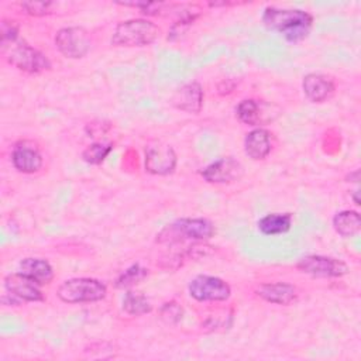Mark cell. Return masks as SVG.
I'll return each mask as SVG.
<instances>
[{
	"label": "cell",
	"instance_id": "2e32d148",
	"mask_svg": "<svg viewBox=\"0 0 361 361\" xmlns=\"http://www.w3.org/2000/svg\"><path fill=\"white\" fill-rule=\"evenodd\" d=\"M271 134L265 128H254L245 135L244 140V151L248 158L254 161H259L268 157L271 152Z\"/></svg>",
	"mask_w": 361,
	"mask_h": 361
},
{
	"label": "cell",
	"instance_id": "3957f363",
	"mask_svg": "<svg viewBox=\"0 0 361 361\" xmlns=\"http://www.w3.org/2000/svg\"><path fill=\"white\" fill-rule=\"evenodd\" d=\"M159 35V28L149 20L131 18L116 25L111 44L116 47H144L152 44Z\"/></svg>",
	"mask_w": 361,
	"mask_h": 361
},
{
	"label": "cell",
	"instance_id": "30bf717a",
	"mask_svg": "<svg viewBox=\"0 0 361 361\" xmlns=\"http://www.w3.org/2000/svg\"><path fill=\"white\" fill-rule=\"evenodd\" d=\"M243 165L231 158H220L202 171V176L209 183H231L243 176Z\"/></svg>",
	"mask_w": 361,
	"mask_h": 361
},
{
	"label": "cell",
	"instance_id": "e0dca14e",
	"mask_svg": "<svg viewBox=\"0 0 361 361\" xmlns=\"http://www.w3.org/2000/svg\"><path fill=\"white\" fill-rule=\"evenodd\" d=\"M20 272L30 276L41 286L48 285L54 279V269L44 258H24L20 262Z\"/></svg>",
	"mask_w": 361,
	"mask_h": 361
},
{
	"label": "cell",
	"instance_id": "7a4b0ae2",
	"mask_svg": "<svg viewBox=\"0 0 361 361\" xmlns=\"http://www.w3.org/2000/svg\"><path fill=\"white\" fill-rule=\"evenodd\" d=\"M214 226L210 220L202 217H185L166 226L158 235L157 241L161 244H179L185 240L195 243L206 241L214 235Z\"/></svg>",
	"mask_w": 361,
	"mask_h": 361
},
{
	"label": "cell",
	"instance_id": "277c9868",
	"mask_svg": "<svg viewBox=\"0 0 361 361\" xmlns=\"http://www.w3.org/2000/svg\"><path fill=\"white\" fill-rule=\"evenodd\" d=\"M65 303H93L106 298V285L94 278H72L62 282L56 290Z\"/></svg>",
	"mask_w": 361,
	"mask_h": 361
},
{
	"label": "cell",
	"instance_id": "ffe728a7",
	"mask_svg": "<svg viewBox=\"0 0 361 361\" xmlns=\"http://www.w3.org/2000/svg\"><path fill=\"white\" fill-rule=\"evenodd\" d=\"M238 120L248 126H257L262 121V109L259 102L254 99L241 100L235 109Z\"/></svg>",
	"mask_w": 361,
	"mask_h": 361
},
{
	"label": "cell",
	"instance_id": "5bb4252c",
	"mask_svg": "<svg viewBox=\"0 0 361 361\" xmlns=\"http://www.w3.org/2000/svg\"><path fill=\"white\" fill-rule=\"evenodd\" d=\"M305 96L313 103H322L330 99L336 90L331 78L322 73H307L302 80Z\"/></svg>",
	"mask_w": 361,
	"mask_h": 361
},
{
	"label": "cell",
	"instance_id": "8992f818",
	"mask_svg": "<svg viewBox=\"0 0 361 361\" xmlns=\"http://www.w3.org/2000/svg\"><path fill=\"white\" fill-rule=\"evenodd\" d=\"M189 295L197 302H224L231 295L230 285L212 275H197L188 286Z\"/></svg>",
	"mask_w": 361,
	"mask_h": 361
},
{
	"label": "cell",
	"instance_id": "7402d4cb",
	"mask_svg": "<svg viewBox=\"0 0 361 361\" xmlns=\"http://www.w3.org/2000/svg\"><path fill=\"white\" fill-rule=\"evenodd\" d=\"M111 149H113L111 142H93L83 149L82 158L85 162L90 165H99L106 159V157L111 152Z\"/></svg>",
	"mask_w": 361,
	"mask_h": 361
},
{
	"label": "cell",
	"instance_id": "ac0fdd59",
	"mask_svg": "<svg viewBox=\"0 0 361 361\" xmlns=\"http://www.w3.org/2000/svg\"><path fill=\"white\" fill-rule=\"evenodd\" d=\"M292 213H269L258 221V230L265 235L286 233L292 227Z\"/></svg>",
	"mask_w": 361,
	"mask_h": 361
},
{
	"label": "cell",
	"instance_id": "484cf974",
	"mask_svg": "<svg viewBox=\"0 0 361 361\" xmlns=\"http://www.w3.org/2000/svg\"><path fill=\"white\" fill-rule=\"evenodd\" d=\"M0 34H1V48H4L11 42H14L16 39H18V25L16 24V21L4 20L1 23Z\"/></svg>",
	"mask_w": 361,
	"mask_h": 361
},
{
	"label": "cell",
	"instance_id": "8fae6325",
	"mask_svg": "<svg viewBox=\"0 0 361 361\" xmlns=\"http://www.w3.org/2000/svg\"><path fill=\"white\" fill-rule=\"evenodd\" d=\"M4 288L7 292L13 293L23 302H41L44 300V295L41 290V285L32 281L30 276L16 272L10 274L4 278Z\"/></svg>",
	"mask_w": 361,
	"mask_h": 361
},
{
	"label": "cell",
	"instance_id": "9a60e30c",
	"mask_svg": "<svg viewBox=\"0 0 361 361\" xmlns=\"http://www.w3.org/2000/svg\"><path fill=\"white\" fill-rule=\"evenodd\" d=\"M257 296L264 299L265 302L288 306L298 299V290L293 285L288 282H267L261 283L255 289Z\"/></svg>",
	"mask_w": 361,
	"mask_h": 361
},
{
	"label": "cell",
	"instance_id": "cb8c5ba5",
	"mask_svg": "<svg viewBox=\"0 0 361 361\" xmlns=\"http://www.w3.org/2000/svg\"><path fill=\"white\" fill-rule=\"evenodd\" d=\"M182 316H183V309H182V306L176 300L165 302L159 307V317L166 324H176V323H179Z\"/></svg>",
	"mask_w": 361,
	"mask_h": 361
},
{
	"label": "cell",
	"instance_id": "4fadbf2b",
	"mask_svg": "<svg viewBox=\"0 0 361 361\" xmlns=\"http://www.w3.org/2000/svg\"><path fill=\"white\" fill-rule=\"evenodd\" d=\"M172 104L182 111L197 114L202 110L203 106V87L199 82H189L183 86H180L173 97Z\"/></svg>",
	"mask_w": 361,
	"mask_h": 361
},
{
	"label": "cell",
	"instance_id": "9c48e42d",
	"mask_svg": "<svg viewBox=\"0 0 361 361\" xmlns=\"http://www.w3.org/2000/svg\"><path fill=\"white\" fill-rule=\"evenodd\" d=\"M176 166V154L169 144L154 141L145 148V171L152 175H169Z\"/></svg>",
	"mask_w": 361,
	"mask_h": 361
},
{
	"label": "cell",
	"instance_id": "52a82bcc",
	"mask_svg": "<svg viewBox=\"0 0 361 361\" xmlns=\"http://www.w3.org/2000/svg\"><path fill=\"white\" fill-rule=\"evenodd\" d=\"M90 35L83 27H65L55 35V47L66 58H83L90 51Z\"/></svg>",
	"mask_w": 361,
	"mask_h": 361
},
{
	"label": "cell",
	"instance_id": "d6986e66",
	"mask_svg": "<svg viewBox=\"0 0 361 361\" xmlns=\"http://www.w3.org/2000/svg\"><path fill=\"white\" fill-rule=\"evenodd\" d=\"M333 227L341 237H353L361 228V216L355 210H341L334 214Z\"/></svg>",
	"mask_w": 361,
	"mask_h": 361
},
{
	"label": "cell",
	"instance_id": "d4e9b609",
	"mask_svg": "<svg viewBox=\"0 0 361 361\" xmlns=\"http://www.w3.org/2000/svg\"><path fill=\"white\" fill-rule=\"evenodd\" d=\"M52 1H24L21 3V7L25 10L27 14L34 17H42L52 13L54 8Z\"/></svg>",
	"mask_w": 361,
	"mask_h": 361
},
{
	"label": "cell",
	"instance_id": "6da1fadb",
	"mask_svg": "<svg viewBox=\"0 0 361 361\" xmlns=\"http://www.w3.org/2000/svg\"><path fill=\"white\" fill-rule=\"evenodd\" d=\"M262 23L268 30L276 31L289 42L305 39L312 28L313 17L305 10L267 7L262 13Z\"/></svg>",
	"mask_w": 361,
	"mask_h": 361
},
{
	"label": "cell",
	"instance_id": "7c38bea8",
	"mask_svg": "<svg viewBox=\"0 0 361 361\" xmlns=\"http://www.w3.org/2000/svg\"><path fill=\"white\" fill-rule=\"evenodd\" d=\"M13 166L23 173H35L41 169L44 159L42 155L32 142L21 141L14 145L11 151Z\"/></svg>",
	"mask_w": 361,
	"mask_h": 361
},
{
	"label": "cell",
	"instance_id": "44dd1931",
	"mask_svg": "<svg viewBox=\"0 0 361 361\" xmlns=\"http://www.w3.org/2000/svg\"><path fill=\"white\" fill-rule=\"evenodd\" d=\"M123 309L131 316H141L149 313L152 310V305L142 293L128 290L123 298Z\"/></svg>",
	"mask_w": 361,
	"mask_h": 361
},
{
	"label": "cell",
	"instance_id": "ba28073f",
	"mask_svg": "<svg viewBox=\"0 0 361 361\" xmlns=\"http://www.w3.org/2000/svg\"><path fill=\"white\" fill-rule=\"evenodd\" d=\"M296 268L317 278H340L348 274V265L344 261L324 255H306L299 259Z\"/></svg>",
	"mask_w": 361,
	"mask_h": 361
},
{
	"label": "cell",
	"instance_id": "4316f807",
	"mask_svg": "<svg viewBox=\"0 0 361 361\" xmlns=\"http://www.w3.org/2000/svg\"><path fill=\"white\" fill-rule=\"evenodd\" d=\"M358 190H354V195H353V199H354V203L355 204H360V199H358Z\"/></svg>",
	"mask_w": 361,
	"mask_h": 361
},
{
	"label": "cell",
	"instance_id": "5b68a950",
	"mask_svg": "<svg viewBox=\"0 0 361 361\" xmlns=\"http://www.w3.org/2000/svg\"><path fill=\"white\" fill-rule=\"evenodd\" d=\"M1 49L7 62L20 71L27 73H41L51 69V62L47 55L25 41L16 39Z\"/></svg>",
	"mask_w": 361,
	"mask_h": 361
},
{
	"label": "cell",
	"instance_id": "603a6c76",
	"mask_svg": "<svg viewBox=\"0 0 361 361\" xmlns=\"http://www.w3.org/2000/svg\"><path fill=\"white\" fill-rule=\"evenodd\" d=\"M148 275V269L142 268L140 264H134L131 267H128L116 281V286L117 288H130L135 283H138L140 281H142L145 276Z\"/></svg>",
	"mask_w": 361,
	"mask_h": 361
}]
</instances>
